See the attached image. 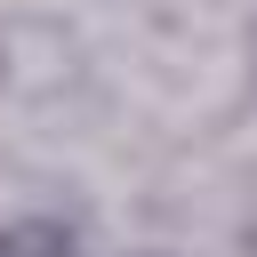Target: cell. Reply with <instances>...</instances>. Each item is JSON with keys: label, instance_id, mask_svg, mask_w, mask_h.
<instances>
[{"label": "cell", "instance_id": "cell-1", "mask_svg": "<svg viewBox=\"0 0 257 257\" xmlns=\"http://www.w3.org/2000/svg\"><path fill=\"white\" fill-rule=\"evenodd\" d=\"M0 257H88V241H80V225H64L48 209H16V217H0Z\"/></svg>", "mask_w": 257, "mask_h": 257}, {"label": "cell", "instance_id": "cell-2", "mask_svg": "<svg viewBox=\"0 0 257 257\" xmlns=\"http://www.w3.org/2000/svg\"><path fill=\"white\" fill-rule=\"evenodd\" d=\"M249 72H257V24H249Z\"/></svg>", "mask_w": 257, "mask_h": 257}]
</instances>
